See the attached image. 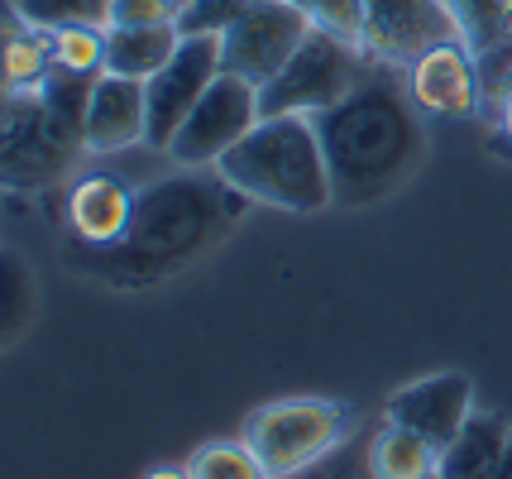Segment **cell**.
<instances>
[{
	"label": "cell",
	"mask_w": 512,
	"mask_h": 479,
	"mask_svg": "<svg viewBox=\"0 0 512 479\" xmlns=\"http://www.w3.org/2000/svg\"><path fill=\"white\" fill-rule=\"evenodd\" d=\"M96 77L53 63L39 87L5 92V187L58 183L87 149V106Z\"/></svg>",
	"instance_id": "obj_3"
},
{
	"label": "cell",
	"mask_w": 512,
	"mask_h": 479,
	"mask_svg": "<svg viewBox=\"0 0 512 479\" xmlns=\"http://www.w3.org/2000/svg\"><path fill=\"white\" fill-rule=\"evenodd\" d=\"M292 5H302L316 29L364 48V0H292Z\"/></svg>",
	"instance_id": "obj_24"
},
{
	"label": "cell",
	"mask_w": 512,
	"mask_h": 479,
	"mask_svg": "<svg viewBox=\"0 0 512 479\" xmlns=\"http://www.w3.org/2000/svg\"><path fill=\"white\" fill-rule=\"evenodd\" d=\"M312 29L316 24L307 20L302 5H292V0H264L240 24H230L221 34V68L254 82V87H264L268 77H278V72L288 68V58L302 48V39Z\"/></svg>",
	"instance_id": "obj_8"
},
{
	"label": "cell",
	"mask_w": 512,
	"mask_h": 479,
	"mask_svg": "<svg viewBox=\"0 0 512 479\" xmlns=\"http://www.w3.org/2000/svg\"><path fill=\"white\" fill-rule=\"evenodd\" d=\"M254 5H264V0H192L178 15V29L182 34H216L221 39L225 29L245 20Z\"/></svg>",
	"instance_id": "obj_25"
},
{
	"label": "cell",
	"mask_w": 512,
	"mask_h": 479,
	"mask_svg": "<svg viewBox=\"0 0 512 479\" xmlns=\"http://www.w3.org/2000/svg\"><path fill=\"white\" fill-rule=\"evenodd\" d=\"M508 422L498 412H474L465 432L450 441L441 460H436V479H493L498 460L508 451Z\"/></svg>",
	"instance_id": "obj_15"
},
{
	"label": "cell",
	"mask_w": 512,
	"mask_h": 479,
	"mask_svg": "<svg viewBox=\"0 0 512 479\" xmlns=\"http://www.w3.org/2000/svg\"><path fill=\"white\" fill-rule=\"evenodd\" d=\"M417 101L379 68H364L335 106L316 111V135L331 168V192L340 206L379 202L398 192L426 159V135Z\"/></svg>",
	"instance_id": "obj_1"
},
{
	"label": "cell",
	"mask_w": 512,
	"mask_h": 479,
	"mask_svg": "<svg viewBox=\"0 0 512 479\" xmlns=\"http://www.w3.org/2000/svg\"><path fill=\"white\" fill-rule=\"evenodd\" d=\"M359 77H364L359 48L326 29H312L288 58V68L259 87V115H316L335 106Z\"/></svg>",
	"instance_id": "obj_6"
},
{
	"label": "cell",
	"mask_w": 512,
	"mask_h": 479,
	"mask_svg": "<svg viewBox=\"0 0 512 479\" xmlns=\"http://www.w3.org/2000/svg\"><path fill=\"white\" fill-rule=\"evenodd\" d=\"M24 20L39 29H67V24H96L111 29V5L115 0H15Z\"/></svg>",
	"instance_id": "obj_23"
},
{
	"label": "cell",
	"mask_w": 512,
	"mask_h": 479,
	"mask_svg": "<svg viewBox=\"0 0 512 479\" xmlns=\"http://www.w3.org/2000/svg\"><path fill=\"white\" fill-rule=\"evenodd\" d=\"M53 72V34L24 20L20 5L5 10V92H24L39 87Z\"/></svg>",
	"instance_id": "obj_17"
},
{
	"label": "cell",
	"mask_w": 512,
	"mask_h": 479,
	"mask_svg": "<svg viewBox=\"0 0 512 479\" xmlns=\"http://www.w3.org/2000/svg\"><path fill=\"white\" fill-rule=\"evenodd\" d=\"M446 10L455 15L460 44L474 58L512 44V0H446Z\"/></svg>",
	"instance_id": "obj_19"
},
{
	"label": "cell",
	"mask_w": 512,
	"mask_h": 479,
	"mask_svg": "<svg viewBox=\"0 0 512 479\" xmlns=\"http://www.w3.org/2000/svg\"><path fill=\"white\" fill-rule=\"evenodd\" d=\"M493 479H512V436H508V451H503V460H498V475Z\"/></svg>",
	"instance_id": "obj_27"
},
{
	"label": "cell",
	"mask_w": 512,
	"mask_h": 479,
	"mask_svg": "<svg viewBox=\"0 0 512 479\" xmlns=\"http://www.w3.org/2000/svg\"><path fill=\"white\" fill-rule=\"evenodd\" d=\"M53 34V63L82 77H101L106 72V39L111 29L96 24H67V29H48Z\"/></svg>",
	"instance_id": "obj_22"
},
{
	"label": "cell",
	"mask_w": 512,
	"mask_h": 479,
	"mask_svg": "<svg viewBox=\"0 0 512 479\" xmlns=\"http://www.w3.org/2000/svg\"><path fill=\"white\" fill-rule=\"evenodd\" d=\"M187 475L192 479H273L245 436L240 441H206L197 456H192Z\"/></svg>",
	"instance_id": "obj_21"
},
{
	"label": "cell",
	"mask_w": 512,
	"mask_h": 479,
	"mask_svg": "<svg viewBox=\"0 0 512 479\" xmlns=\"http://www.w3.org/2000/svg\"><path fill=\"white\" fill-rule=\"evenodd\" d=\"M436 460H441V451L431 441H422L398 422H388V432L374 441L369 465H374L379 479H436Z\"/></svg>",
	"instance_id": "obj_18"
},
{
	"label": "cell",
	"mask_w": 512,
	"mask_h": 479,
	"mask_svg": "<svg viewBox=\"0 0 512 479\" xmlns=\"http://www.w3.org/2000/svg\"><path fill=\"white\" fill-rule=\"evenodd\" d=\"M34 274H29V264H24L15 250H5L0 259V326H5V345L20 341V331L34 321Z\"/></svg>",
	"instance_id": "obj_20"
},
{
	"label": "cell",
	"mask_w": 512,
	"mask_h": 479,
	"mask_svg": "<svg viewBox=\"0 0 512 479\" xmlns=\"http://www.w3.org/2000/svg\"><path fill=\"white\" fill-rule=\"evenodd\" d=\"M460 39L446 0H364V48L383 63H417L426 48Z\"/></svg>",
	"instance_id": "obj_10"
},
{
	"label": "cell",
	"mask_w": 512,
	"mask_h": 479,
	"mask_svg": "<svg viewBox=\"0 0 512 479\" xmlns=\"http://www.w3.org/2000/svg\"><path fill=\"white\" fill-rule=\"evenodd\" d=\"M144 135H149V92H144V82L101 72L87 106V149L91 154H115V149L144 144Z\"/></svg>",
	"instance_id": "obj_13"
},
{
	"label": "cell",
	"mask_w": 512,
	"mask_h": 479,
	"mask_svg": "<svg viewBox=\"0 0 512 479\" xmlns=\"http://www.w3.org/2000/svg\"><path fill=\"white\" fill-rule=\"evenodd\" d=\"M225 183L245 192L249 202L278 206V211H326L335 202L326 149L316 135V120L307 115H264L221 163Z\"/></svg>",
	"instance_id": "obj_4"
},
{
	"label": "cell",
	"mask_w": 512,
	"mask_h": 479,
	"mask_svg": "<svg viewBox=\"0 0 512 479\" xmlns=\"http://www.w3.org/2000/svg\"><path fill=\"white\" fill-rule=\"evenodd\" d=\"M173 5H178V15H182V10H187V5H192V0H173Z\"/></svg>",
	"instance_id": "obj_30"
},
{
	"label": "cell",
	"mask_w": 512,
	"mask_h": 479,
	"mask_svg": "<svg viewBox=\"0 0 512 479\" xmlns=\"http://www.w3.org/2000/svg\"><path fill=\"white\" fill-rule=\"evenodd\" d=\"M178 48H182L178 20L139 24V29H111V39H106V72L134 77V82H149L154 72H163L173 63Z\"/></svg>",
	"instance_id": "obj_16"
},
{
	"label": "cell",
	"mask_w": 512,
	"mask_h": 479,
	"mask_svg": "<svg viewBox=\"0 0 512 479\" xmlns=\"http://www.w3.org/2000/svg\"><path fill=\"white\" fill-rule=\"evenodd\" d=\"M149 479H192V475H187V470H154Z\"/></svg>",
	"instance_id": "obj_29"
},
{
	"label": "cell",
	"mask_w": 512,
	"mask_h": 479,
	"mask_svg": "<svg viewBox=\"0 0 512 479\" xmlns=\"http://www.w3.org/2000/svg\"><path fill=\"white\" fill-rule=\"evenodd\" d=\"M259 120H264L259 115V87L235 77V72H221L206 87V96L192 106V115L182 120V130L168 144V159L182 163V168H216Z\"/></svg>",
	"instance_id": "obj_7"
},
{
	"label": "cell",
	"mask_w": 512,
	"mask_h": 479,
	"mask_svg": "<svg viewBox=\"0 0 512 479\" xmlns=\"http://www.w3.org/2000/svg\"><path fill=\"white\" fill-rule=\"evenodd\" d=\"M221 72L225 68H221V39L216 34H182V48L173 53V63L144 82V92H149V135H144V144L168 154V144L182 130V120L192 115V106L206 96V87Z\"/></svg>",
	"instance_id": "obj_9"
},
{
	"label": "cell",
	"mask_w": 512,
	"mask_h": 479,
	"mask_svg": "<svg viewBox=\"0 0 512 479\" xmlns=\"http://www.w3.org/2000/svg\"><path fill=\"white\" fill-rule=\"evenodd\" d=\"M134 202H139V197H134L115 173H91V178H82V183L72 187L67 221L82 235L87 250H106L115 240H125V230H130V221H134Z\"/></svg>",
	"instance_id": "obj_14"
},
{
	"label": "cell",
	"mask_w": 512,
	"mask_h": 479,
	"mask_svg": "<svg viewBox=\"0 0 512 479\" xmlns=\"http://www.w3.org/2000/svg\"><path fill=\"white\" fill-rule=\"evenodd\" d=\"M469 417H474V384L465 374H431V379H417L388 398V422L417 432L436 451H446L465 432Z\"/></svg>",
	"instance_id": "obj_11"
},
{
	"label": "cell",
	"mask_w": 512,
	"mask_h": 479,
	"mask_svg": "<svg viewBox=\"0 0 512 479\" xmlns=\"http://www.w3.org/2000/svg\"><path fill=\"white\" fill-rule=\"evenodd\" d=\"M407 92L426 115H474L479 106V63L460 39L426 48L422 58L407 68Z\"/></svg>",
	"instance_id": "obj_12"
},
{
	"label": "cell",
	"mask_w": 512,
	"mask_h": 479,
	"mask_svg": "<svg viewBox=\"0 0 512 479\" xmlns=\"http://www.w3.org/2000/svg\"><path fill=\"white\" fill-rule=\"evenodd\" d=\"M503 125H508V135H512V82H508V96H503Z\"/></svg>",
	"instance_id": "obj_28"
},
{
	"label": "cell",
	"mask_w": 512,
	"mask_h": 479,
	"mask_svg": "<svg viewBox=\"0 0 512 479\" xmlns=\"http://www.w3.org/2000/svg\"><path fill=\"white\" fill-rule=\"evenodd\" d=\"M245 211V192L216 178H163L149 192H139L134 202V221L125 240H115L106 250H87V269L115 283H154L197 264L201 254L221 240L225 230L240 221Z\"/></svg>",
	"instance_id": "obj_2"
},
{
	"label": "cell",
	"mask_w": 512,
	"mask_h": 479,
	"mask_svg": "<svg viewBox=\"0 0 512 479\" xmlns=\"http://www.w3.org/2000/svg\"><path fill=\"white\" fill-rule=\"evenodd\" d=\"M355 427V412L326 403V398H288V403H268L249 417L245 441L259 451L264 470L273 479L297 475L326 451H335Z\"/></svg>",
	"instance_id": "obj_5"
},
{
	"label": "cell",
	"mask_w": 512,
	"mask_h": 479,
	"mask_svg": "<svg viewBox=\"0 0 512 479\" xmlns=\"http://www.w3.org/2000/svg\"><path fill=\"white\" fill-rule=\"evenodd\" d=\"M178 20L173 0H115L111 5V29H139V24H168Z\"/></svg>",
	"instance_id": "obj_26"
}]
</instances>
